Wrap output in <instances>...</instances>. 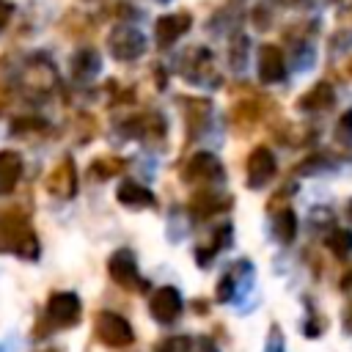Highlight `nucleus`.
Returning a JSON list of instances; mask_svg holds the SVG:
<instances>
[{
	"label": "nucleus",
	"instance_id": "obj_1",
	"mask_svg": "<svg viewBox=\"0 0 352 352\" xmlns=\"http://www.w3.org/2000/svg\"><path fill=\"white\" fill-rule=\"evenodd\" d=\"M96 336H99V341H104L107 346H126V344H132V338H135L129 322H126L124 316L113 314V311H104V314L96 316Z\"/></svg>",
	"mask_w": 352,
	"mask_h": 352
},
{
	"label": "nucleus",
	"instance_id": "obj_2",
	"mask_svg": "<svg viewBox=\"0 0 352 352\" xmlns=\"http://www.w3.org/2000/svg\"><path fill=\"white\" fill-rule=\"evenodd\" d=\"M107 47H110V52L118 58V60H135L138 55H143V50H146V38H143V33L140 30H135V28H116L113 33H110V38H107Z\"/></svg>",
	"mask_w": 352,
	"mask_h": 352
},
{
	"label": "nucleus",
	"instance_id": "obj_3",
	"mask_svg": "<svg viewBox=\"0 0 352 352\" xmlns=\"http://www.w3.org/2000/svg\"><path fill=\"white\" fill-rule=\"evenodd\" d=\"M253 283V270L248 261H239L234 270H228L217 286V300L220 302H228V300H236L248 292V286Z\"/></svg>",
	"mask_w": 352,
	"mask_h": 352
},
{
	"label": "nucleus",
	"instance_id": "obj_4",
	"mask_svg": "<svg viewBox=\"0 0 352 352\" xmlns=\"http://www.w3.org/2000/svg\"><path fill=\"white\" fill-rule=\"evenodd\" d=\"M184 179L190 182H198V184H212V182H220L223 179V168L217 162L214 154L209 151H201V154H192L187 168H184Z\"/></svg>",
	"mask_w": 352,
	"mask_h": 352
},
{
	"label": "nucleus",
	"instance_id": "obj_5",
	"mask_svg": "<svg viewBox=\"0 0 352 352\" xmlns=\"http://www.w3.org/2000/svg\"><path fill=\"white\" fill-rule=\"evenodd\" d=\"M107 270H110V278H113L116 283L126 286V289H143V286H146L143 278L138 275V261H135V256H132L129 250L113 253Z\"/></svg>",
	"mask_w": 352,
	"mask_h": 352
},
{
	"label": "nucleus",
	"instance_id": "obj_6",
	"mask_svg": "<svg viewBox=\"0 0 352 352\" xmlns=\"http://www.w3.org/2000/svg\"><path fill=\"white\" fill-rule=\"evenodd\" d=\"M272 176H275V157H272V151L264 148V146L253 148V154L248 160V184L253 190H261L264 184L272 182Z\"/></svg>",
	"mask_w": 352,
	"mask_h": 352
},
{
	"label": "nucleus",
	"instance_id": "obj_7",
	"mask_svg": "<svg viewBox=\"0 0 352 352\" xmlns=\"http://www.w3.org/2000/svg\"><path fill=\"white\" fill-rule=\"evenodd\" d=\"M148 311L157 322H173L182 314V294L173 286H162L151 294L148 300Z\"/></svg>",
	"mask_w": 352,
	"mask_h": 352
},
{
	"label": "nucleus",
	"instance_id": "obj_8",
	"mask_svg": "<svg viewBox=\"0 0 352 352\" xmlns=\"http://www.w3.org/2000/svg\"><path fill=\"white\" fill-rule=\"evenodd\" d=\"M256 72L264 82H278L283 80L286 74V63H283V55L275 44H264L258 47V58H256Z\"/></svg>",
	"mask_w": 352,
	"mask_h": 352
},
{
	"label": "nucleus",
	"instance_id": "obj_9",
	"mask_svg": "<svg viewBox=\"0 0 352 352\" xmlns=\"http://www.w3.org/2000/svg\"><path fill=\"white\" fill-rule=\"evenodd\" d=\"M47 314L58 324H66V327L74 324L80 319V300H77V294H72V292H55L50 297V302H47Z\"/></svg>",
	"mask_w": 352,
	"mask_h": 352
},
{
	"label": "nucleus",
	"instance_id": "obj_10",
	"mask_svg": "<svg viewBox=\"0 0 352 352\" xmlns=\"http://www.w3.org/2000/svg\"><path fill=\"white\" fill-rule=\"evenodd\" d=\"M190 25H192L190 14H165V16H160L157 19V28H154L157 44L160 47H170L182 33L190 30Z\"/></svg>",
	"mask_w": 352,
	"mask_h": 352
},
{
	"label": "nucleus",
	"instance_id": "obj_11",
	"mask_svg": "<svg viewBox=\"0 0 352 352\" xmlns=\"http://www.w3.org/2000/svg\"><path fill=\"white\" fill-rule=\"evenodd\" d=\"M22 176V157L16 151H0V195L11 192Z\"/></svg>",
	"mask_w": 352,
	"mask_h": 352
},
{
	"label": "nucleus",
	"instance_id": "obj_12",
	"mask_svg": "<svg viewBox=\"0 0 352 352\" xmlns=\"http://www.w3.org/2000/svg\"><path fill=\"white\" fill-rule=\"evenodd\" d=\"M50 190L60 198H72L77 192V176H74V168H72L69 160L63 165H58L55 173L50 176Z\"/></svg>",
	"mask_w": 352,
	"mask_h": 352
},
{
	"label": "nucleus",
	"instance_id": "obj_13",
	"mask_svg": "<svg viewBox=\"0 0 352 352\" xmlns=\"http://www.w3.org/2000/svg\"><path fill=\"white\" fill-rule=\"evenodd\" d=\"M116 198L124 206H151L154 204L151 190L143 187V184H138V182H121L118 190H116Z\"/></svg>",
	"mask_w": 352,
	"mask_h": 352
},
{
	"label": "nucleus",
	"instance_id": "obj_14",
	"mask_svg": "<svg viewBox=\"0 0 352 352\" xmlns=\"http://www.w3.org/2000/svg\"><path fill=\"white\" fill-rule=\"evenodd\" d=\"M99 69H102V60L91 50H80L72 58V74H74V80H91V77L99 74Z\"/></svg>",
	"mask_w": 352,
	"mask_h": 352
},
{
	"label": "nucleus",
	"instance_id": "obj_15",
	"mask_svg": "<svg viewBox=\"0 0 352 352\" xmlns=\"http://www.w3.org/2000/svg\"><path fill=\"white\" fill-rule=\"evenodd\" d=\"M330 104H333V88H330L327 82L314 85V88L300 99V107H302V110H324V107H330Z\"/></svg>",
	"mask_w": 352,
	"mask_h": 352
},
{
	"label": "nucleus",
	"instance_id": "obj_16",
	"mask_svg": "<svg viewBox=\"0 0 352 352\" xmlns=\"http://www.w3.org/2000/svg\"><path fill=\"white\" fill-rule=\"evenodd\" d=\"M272 231H275V239H278V242L289 245V242L297 236V217H294V212H292V209H283V212L275 217Z\"/></svg>",
	"mask_w": 352,
	"mask_h": 352
},
{
	"label": "nucleus",
	"instance_id": "obj_17",
	"mask_svg": "<svg viewBox=\"0 0 352 352\" xmlns=\"http://www.w3.org/2000/svg\"><path fill=\"white\" fill-rule=\"evenodd\" d=\"M327 248H330L336 256H346V253H352V231H346V228H336V231L327 236Z\"/></svg>",
	"mask_w": 352,
	"mask_h": 352
},
{
	"label": "nucleus",
	"instance_id": "obj_18",
	"mask_svg": "<svg viewBox=\"0 0 352 352\" xmlns=\"http://www.w3.org/2000/svg\"><path fill=\"white\" fill-rule=\"evenodd\" d=\"M157 352H190V338L187 336H173V338H165Z\"/></svg>",
	"mask_w": 352,
	"mask_h": 352
},
{
	"label": "nucleus",
	"instance_id": "obj_19",
	"mask_svg": "<svg viewBox=\"0 0 352 352\" xmlns=\"http://www.w3.org/2000/svg\"><path fill=\"white\" fill-rule=\"evenodd\" d=\"M336 135H338V140H352V110L341 118V124H338V129H336Z\"/></svg>",
	"mask_w": 352,
	"mask_h": 352
},
{
	"label": "nucleus",
	"instance_id": "obj_20",
	"mask_svg": "<svg viewBox=\"0 0 352 352\" xmlns=\"http://www.w3.org/2000/svg\"><path fill=\"white\" fill-rule=\"evenodd\" d=\"M264 352H283V336L278 327L270 330V341H267V349Z\"/></svg>",
	"mask_w": 352,
	"mask_h": 352
},
{
	"label": "nucleus",
	"instance_id": "obj_21",
	"mask_svg": "<svg viewBox=\"0 0 352 352\" xmlns=\"http://www.w3.org/2000/svg\"><path fill=\"white\" fill-rule=\"evenodd\" d=\"M11 3H6V0H0V30L8 25V19H11Z\"/></svg>",
	"mask_w": 352,
	"mask_h": 352
},
{
	"label": "nucleus",
	"instance_id": "obj_22",
	"mask_svg": "<svg viewBox=\"0 0 352 352\" xmlns=\"http://www.w3.org/2000/svg\"><path fill=\"white\" fill-rule=\"evenodd\" d=\"M346 327L352 330V305H349V311H346Z\"/></svg>",
	"mask_w": 352,
	"mask_h": 352
},
{
	"label": "nucleus",
	"instance_id": "obj_23",
	"mask_svg": "<svg viewBox=\"0 0 352 352\" xmlns=\"http://www.w3.org/2000/svg\"><path fill=\"white\" fill-rule=\"evenodd\" d=\"M349 72H352V63H349Z\"/></svg>",
	"mask_w": 352,
	"mask_h": 352
},
{
	"label": "nucleus",
	"instance_id": "obj_24",
	"mask_svg": "<svg viewBox=\"0 0 352 352\" xmlns=\"http://www.w3.org/2000/svg\"><path fill=\"white\" fill-rule=\"evenodd\" d=\"M349 209H352V204H349Z\"/></svg>",
	"mask_w": 352,
	"mask_h": 352
},
{
	"label": "nucleus",
	"instance_id": "obj_25",
	"mask_svg": "<svg viewBox=\"0 0 352 352\" xmlns=\"http://www.w3.org/2000/svg\"><path fill=\"white\" fill-rule=\"evenodd\" d=\"M160 3H165V0H160Z\"/></svg>",
	"mask_w": 352,
	"mask_h": 352
}]
</instances>
